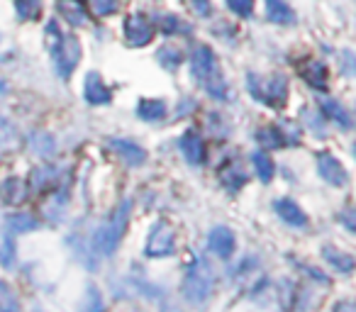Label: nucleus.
<instances>
[{"instance_id": "20", "label": "nucleus", "mask_w": 356, "mask_h": 312, "mask_svg": "<svg viewBox=\"0 0 356 312\" xmlns=\"http://www.w3.org/2000/svg\"><path fill=\"white\" fill-rule=\"evenodd\" d=\"M322 113L327 115V117L332 120V122H337V124H341L344 129H349L351 127V117H349V113H346L344 108H341L337 100H332V98H325L322 100Z\"/></svg>"}, {"instance_id": "2", "label": "nucleus", "mask_w": 356, "mask_h": 312, "mask_svg": "<svg viewBox=\"0 0 356 312\" xmlns=\"http://www.w3.org/2000/svg\"><path fill=\"white\" fill-rule=\"evenodd\" d=\"M47 37H49V49H51V54H54L59 76L69 79V76L74 74L76 66H79V61H81L79 40H76V37H71V35H64V32H59V27H56V25L47 27Z\"/></svg>"}, {"instance_id": "31", "label": "nucleus", "mask_w": 356, "mask_h": 312, "mask_svg": "<svg viewBox=\"0 0 356 312\" xmlns=\"http://www.w3.org/2000/svg\"><path fill=\"white\" fill-rule=\"evenodd\" d=\"M181 51H176V49H171V47H166V49H161L159 51V61H161L166 69H173V66H178L181 64Z\"/></svg>"}, {"instance_id": "6", "label": "nucleus", "mask_w": 356, "mask_h": 312, "mask_svg": "<svg viewBox=\"0 0 356 312\" xmlns=\"http://www.w3.org/2000/svg\"><path fill=\"white\" fill-rule=\"evenodd\" d=\"M173 252H176V232H173V227L168 222L154 224L144 254L149 258H161V256H171Z\"/></svg>"}, {"instance_id": "25", "label": "nucleus", "mask_w": 356, "mask_h": 312, "mask_svg": "<svg viewBox=\"0 0 356 312\" xmlns=\"http://www.w3.org/2000/svg\"><path fill=\"white\" fill-rule=\"evenodd\" d=\"M257 139L264 144V147H271V149H276V147H283V132L278 127H264V129H259L257 132Z\"/></svg>"}, {"instance_id": "13", "label": "nucleus", "mask_w": 356, "mask_h": 312, "mask_svg": "<svg viewBox=\"0 0 356 312\" xmlns=\"http://www.w3.org/2000/svg\"><path fill=\"white\" fill-rule=\"evenodd\" d=\"M83 95H86V100H88L90 105H108L110 98H113V95H110V90H108V85L103 83V79H100L98 74L86 76Z\"/></svg>"}, {"instance_id": "5", "label": "nucleus", "mask_w": 356, "mask_h": 312, "mask_svg": "<svg viewBox=\"0 0 356 312\" xmlns=\"http://www.w3.org/2000/svg\"><path fill=\"white\" fill-rule=\"evenodd\" d=\"M249 90L252 95L264 105H278L286 103L288 98V83L281 76H273V79H257V76H249Z\"/></svg>"}, {"instance_id": "33", "label": "nucleus", "mask_w": 356, "mask_h": 312, "mask_svg": "<svg viewBox=\"0 0 356 312\" xmlns=\"http://www.w3.org/2000/svg\"><path fill=\"white\" fill-rule=\"evenodd\" d=\"M229 10L237 13L239 17H247L254 10V0H229Z\"/></svg>"}, {"instance_id": "34", "label": "nucleus", "mask_w": 356, "mask_h": 312, "mask_svg": "<svg viewBox=\"0 0 356 312\" xmlns=\"http://www.w3.org/2000/svg\"><path fill=\"white\" fill-rule=\"evenodd\" d=\"M161 27H163V32H181V30H184L176 17H166V20L161 22Z\"/></svg>"}, {"instance_id": "9", "label": "nucleus", "mask_w": 356, "mask_h": 312, "mask_svg": "<svg viewBox=\"0 0 356 312\" xmlns=\"http://www.w3.org/2000/svg\"><path fill=\"white\" fill-rule=\"evenodd\" d=\"M208 247L220 258H229L237 249V239H234V232L229 227H215L208 237Z\"/></svg>"}, {"instance_id": "18", "label": "nucleus", "mask_w": 356, "mask_h": 312, "mask_svg": "<svg viewBox=\"0 0 356 312\" xmlns=\"http://www.w3.org/2000/svg\"><path fill=\"white\" fill-rule=\"evenodd\" d=\"M6 227L10 229L13 234H22V232H35V229L42 227V222L37 217H32V215H8L6 220Z\"/></svg>"}, {"instance_id": "19", "label": "nucleus", "mask_w": 356, "mask_h": 312, "mask_svg": "<svg viewBox=\"0 0 356 312\" xmlns=\"http://www.w3.org/2000/svg\"><path fill=\"white\" fill-rule=\"evenodd\" d=\"M137 115L142 120H147V122H156V120H161L163 115H166V103L163 100H139L137 105Z\"/></svg>"}, {"instance_id": "28", "label": "nucleus", "mask_w": 356, "mask_h": 312, "mask_svg": "<svg viewBox=\"0 0 356 312\" xmlns=\"http://www.w3.org/2000/svg\"><path fill=\"white\" fill-rule=\"evenodd\" d=\"M0 263H3L6 268L15 266V237H13L10 229H8L6 239H3V249H0Z\"/></svg>"}, {"instance_id": "1", "label": "nucleus", "mask_w": 356, "mask_h": 312, "mask_svg": "<svg viewBox=\"0 0 356 312\" xmlns=\"http://www.w3.org/2000/svg\"><path fill=\"white\" fill-rule=\"evenodd\" d=\"M191 69H193V76L198 79V83L203 85L210 95H215V98H220V100L227 98V85H225V81H222L218 56L213 54L210 47H198V49L193 51Z\"/></svg>"}, {"instance_id": "17", "label": "nucleus", "mask_w": 356, "mask_h": 312, "mask_svg": "<svg viewBox=\"0 0 356 312\" xmlns=\"http://www.w3.org/2000/svg\"><path fill=\"white\" fill-rule=\"evenodd\" d=\"M266 15L271 22H281V25H293L296 22V13L283 0H266Z\"/></svg>"}, {"instance_id": "26", "label": "nucleus", "mask_w": 356, "mask_h": 312, "mask_svg": "<svg viewBox=\"0 0 356 312\" xmlns=\"http://www.w3.org/2000/svg\"><path fill=\"white\" fill-rule=\"evenodd\" d=\"M30 147L35 149L40 156H49V154H54V149H56V144H54V139L49 137V134H42V132H37V134H32V139H30Z\"/></svg>"}, {"instance_id": "7", "label": "nucleus", "mask_w": 356, "mask_h": 312, "mask_svg": "<svg viewBox=\"0 0 356 312\" xmlns=\"http://www.w3.org/2000/svg\"><path fill=\"white\" fill-rule=\"evenodd\" d=\"M154 37V25L144 15H129L124 22V40L132 47H144L149 44Z\"/></svg>"}, {"instance_id": "3", "label": "nucleus", "mask_w": 356, "mask_h": 312, "mask_svg": "<svg viewBox=\"0 0 356 312\" xmlns=\"http://www.w3.org/2000/svg\"><path fill=\"white\" fill-rule=\"evenodd\" d=\"M213 286H215L213 271H210L208 263L198 258L186 271L184 283H181V293H184L186 302H191V305H203L210 297V293H213Z\"/></svg>"}, {"instance_id": "15", "label": "nucleus", "mask_w": 356, "mask_h": 312, "mask_svg": "<svg viewBox=\"0 0 356 312\" xmlns=\"http://www.w3.org/2000/svg\"><path fill=\"white\" fill-rule=\"evenodd\" d=\"M110 147H113L129 166H139L147 159V151H144L142 147H137L134 142H127V139H110Z\"/></svg>"}, {"instance_id": "21", "label": "nucleus", "mask_w": 356, "mask_h": 312, "mask_svg": "<svg viewBox=\"0 0 356 312\" xmlns=\"http://www.w3.org/2000/svg\"><path fill=\"white\" fill-rule=\"evenodd\" d=\"M220 179H222V183L227 186L229 190H237V188H242L244 183H247V176H244V171L239 169L237 164H227L222 171H220Z\"/></svg>"}, {"instance_id": "4", "label": "nucleus", "mask_w": 356, "mask_h": 312, "mask_svg": "<svg viewBox=\"0 0 356 312\" xmlns=\"http://www.w3.org/2000/svg\"><path fill=\"white\" fill-rule=\"evenodd\" d=\"M129 208H132L129 203L120 205L118 213L110 217V222H105L103 227L95 232V249H98L100 254H105V256H110V254L118 249L120 239H122V234H124V227H127Z\"/></svg>"}, {"instance_id": "11", "label": "nucleus", "mask_w": 356, "mask_h": 312, "mask_svg": "<svg viewBox=\"0 0 356 312\" xmlns=\"http://www.w3.org/2000/svg\"><path fill=\"white\" fill-rule=\"evenodd\" d=\"M56 10H59L61 15H64V20L74 27L88 25L90 22L83 0H59V3H56Z\"/></svg>"}, {"instance_id": "27", "label": "nucleus", "mask_w": 356, "mask_h": 312, "mask_svg": "<svg viewBox=\"0 0 356 312\" xmlns=\"http://www.w3.org/2000/svg\"><path fill=\"white\" fill-rule=\"evenodd\" d=\"M54 176H56V171L51 169V166H40V169L32 171V186H35L37 190L49 188V186L54 183Z\"/></svg>"}, {"instance_id": "16", "label": "nucleus", "mask_w": 356, "mask_h": 312, "mask_svg": "<svg viewBox=\"0 0 356 312\" xmlns=\"http://www.w3.org/2000/svg\"><path fill=\"white\" fill-rule=\"evenodd\" d=\"M0 195L3 203L8 205H20L22 200H27V186L22 179H8L6 183L0 186Z\"/></svg>"}, {"instance_id": "24", "label": "nucleus", "mask_w": 356, "mask_h": 312, "mask_svg": "<svg viewBox=\"0 0 356 312\" xmlns=\"http://www.w3.org/2000/svg\"><path fill=\"white\" fill-rule=\"evenodd\" d=\"M0 312H20V300L6 281H0Z\"/></svg>"}, {"instance_id": "8", "label": "nucleus", "mask_w": 356, "mask_h": 312, "mask_svg": "<svg viewBox=\"0 0 356 312\" xmlns=\"http://www.w3.org/2000/svg\"><path fill=\"white\" fill-rule=\"evenodd\" d=\"M178 149L184 154V159L193 166H200L205 161V144H203V137H200L195 129H188L184 137L178 139Z\"/></svg>"}, {"instance_id": "10", "label": "nucleus", "mask_w": 356, "mask_h": 312, "mask_svg": "<svg viewBox=\"0 0 356 312\" xmlns=\"http://www.w3.org/2000/svg\"><path fill=\"white\" fill-rule=\"evenodd\" d=\"M317 171L332 186H346V171L332 154H317Z\"/></svg>"}, {"instance_id": "14", "label": "nucleus", "mask_w": 356, "mask_h": 312, "mask_svg": "<svg viewBox=\"0 0 356 312\" xmlns=\"http://www.w3.org/2000/svg\"><path fill=\"white\" fill-rule=\"evenodd\" d=\"M298 74L307 81L315 88H325L327 85V66L317 59H305L300 66H298Z\"/></svg>"}, {"instance_id": "35", "label": "nucleus", "mask_w": 356, "mask_h": 312, "mask_svg": "<svg viewBox=\"0 0 356 312\" xmlns=\"http://www.w3.org/2000/svg\"><path fill=\"white\" fill-rule=\"evenodd\" d=\"M193 10L198 13V15H208V13H210L208 0H193Z\"/></svg>"}, {"instance_id": "12", "label": "nucleus", "mask_w": 356, "mask_h": 312, "mask_svg": "<svg viewBox=\"0 0 356 312\" xmlns=\"http://www.w3.org/2000/svg\"><path fill=\"white\" fill-rule=\"evenodd\" d=\"M273 210L278 213V217L283 220L286 224H291V227H305L307 224V217L305 213H302L300 208H298V203H293L291 198H281L273 203Z\"/></svg>"}, {"instance_id": "36", "label": "nucleus", "mask_w": 356, "mask_h": 312, "mask_svg": "<svg viewBox=\"0 0 356 312\" xmlns=\"http://www.w3.org/2000/svg\"><path fill=\"white\" fill-rule=\"evenodd\" d=\"M351 217H354V213H351V210H346V213L341 215V222L346 224V229H349V232H354V220H351Z\"/></svg>"}, {"instance_id": "23", "label": "nucleus", "mask_w": 356, "mask_h": 312, "mask_svg": "<svg viewBox=\"0 0 356 312\" xmlns=\"http://www.w3.org/2000/svg\"><path fill=\"white\" fill-rule=\"evenodd\" d=\"M252 161H254V169H257L259 179H261L264 183H268V181L273 179V174H276V166H273V161L268 159L266 154H261V151L254 154Z\"/></svg>"}, {"instance_id": "29", "label": "nucleus", "mask_w": 356, "mask_h": 312, "mask_svg": "<svg viewBox=\"0 0 356 312\" xmlns=\"http://www.w3.org/2000/svg\"><path fill=\"white\" fill-rule=\"evenodd\" d=\"M17 13L25 20H40L42 15V3L40 0H17Z\"/></svg>"}, {"instance_id": "30", "label": "nucleus", "mask_w": 356, "mask_h": 312, "mask_svg": "<svg viewBox=\"0 0 356 312\" xmlns=\"http://www.w3.org/2000/svg\"><path fill=\"white\" fill-rule=\"evenodd\" d=\"M88 6L93 8L95 15H113L118 10V0H88Z\"/></svg>"}, {"instance_id": "22", "label": "nucleus", "mask_w": 356, "mask_h": 312, "mask_svg": "<svg viewBox=\"0 0 356 312\" xmlns=\"http://www.w3.org/2000/svg\"><path fill=\"white\" fill-rule=\"evenodd\" d=\"M322 254H325V258L339 273H351V268H354V258H351L349 254H339V252H334L332 247H325V252H322Z\"/></svg>"}, {"instance_id": "37", "label": "nucleus", "mask_w": 356, "mask_h": 312, "mask_svg": "<svg viewBox=\"0 0 356 312\" xmlns=\"http://www.w3.org/2000/svg\"><path fill=\"white\" fill-rule=\"evenodd\" d=\"M334 312H356V310H354L351 302H339V305L334 307Z\"/></svg>"}, {"instance_id": "32", "label": "nucleus", "mask_w": 356, "mask_h": 312, "mask_svg": "<svg viewBox=\"0 0 356 312\" xmlns=\"http://www.w3.org/2000/svg\"><path fill=\"white\" fill-rule=\"evenodd\" d=\"M86 310L88 312H103V297H100L98 288L90 286L88 295H86Z\"/></svg>"}]
</instances>
